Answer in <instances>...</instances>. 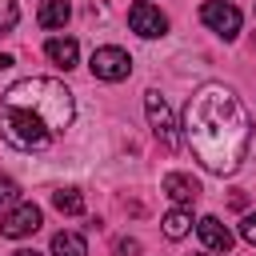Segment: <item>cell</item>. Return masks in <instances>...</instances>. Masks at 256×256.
Listing matches in <instances>:
<instances>
[{"instance_id": "cell-8", "label": "cell", "mask_w": 256, "mask_h": 256, "mask_svg": "<svg viewBox=\"0 0 256 256\" xmlns=\"http://www.w3.org/2000/svg\"><path fill=\"white\" fill-rule=\"evenodd\" d=\"M196 232H200L204 248H208V252H220V256H228V252H232V244H236V240H232V232H228L216 216H204V220L196 224Z\"/></svg>"}, {"instance_id": "cell-17", "label": "cell", "mask_w": 256, "mask_h": 256, "mask_svg": "<svg viewBox=\"0 0 256 256\" xmlns=\"http://www.w3.org/2000/svg\"><path fill=\"white\" fill-rule=\"evenodd\" d=\"M240 236L256 248V216H244V220H240Z\"/></svg>"}, {"instance_id": "cell-13", "label": "cell", "mask_w": 256, "mask_h": 256, "mask_svg": "<svg viewBox=\"0 0 256 256\" xmlns=\"http://www.w3.org/2000/svg\"><path fill=\"white\" fill-rule=\"evenodd\" d=\"M52 204H56V212H64V216H80V212H84V196H80L76 188L52 192Z\"/></svg>"}, {"instance_id": "cell-4", "label": "cell", "mask_w": 256, "mask_h": 256, "mask_svg": "<svg viewBox=\"0 0 256 256\" xmlns=\"http://www.w3.org/2000/svg\"><path fill=\"white\" fill-rule=\"evenodd\" d=\"M88 68H92L96 80L116 84V80H128V72H132V56H128L124 48H112V44H108V48H96V52H92Z\"/></svg>"}, {"instance_id": "cell-5", "label": "cell", "mask_w": 256, "mask_h": 256, "mask_svg": "<svg viewBox=\"0 0 256 256\" xmlns=\"http://www.w3.org/2000/svg\"><path fill=\"white\" fill-rule=\"evenodd\" d=\"M200 20H204L216 36H224V40H236V32H240V8H236V4H224V0L200 4Z\"/></svg>"}, {"instance_id": "cell-11", "label": "cell", "mask_w": 256, "mask_h": 256, "mask_svg": "<svg viewBox=\"0 0 256 256\" xmlns=\"http://www.w3.org/2000/svg\"><path fill=\"white\" fill-rule=\"evenodd\" d=\"M68 16H72L68 0H44L36 20H40V28H64V24H68Z\"/></svg>"}, {"instance_id": "cell-14", "label": "cell", "mask_w": 256, "mask_h": 256, "mask_svg": "<svg viewBox=\"0 0 256 256\" xmlns=\"http://www.w3.org/2000/svg\"><path fill=\"white\" fill-rule=\"evenodd\" d=\"M188 228H192V216H188L184 208H172V212L164 216V236H168V240H184Z\"/></svg>"}, {"instance_id": "cell-19", "label": "cell", "mask_w": 256, "mask_h": 256, "mask_svg": "<svg viewBox=\"0 0 256 256\" xmlns=\"http://www.w3.org/2000/svg\"><path fill=\"white\" fill-rule=\"evenodd\" d=\"M4 68H12V56H8V52H0V72H4Z\"/></svg>"}, {"instance_id": "cell-3", "label": "cell", "mask_w": 256, "mask_h": 256, "mask_svg": "<svg viewBox=\"0 0 256 256\" xmlns=\"http://www.w3.org/2000/svg\"><path fill=\"white\" fill-rule=\"evenodd\" d=\"M144 108H148V124H152L156 140H160L168 152H176V148H180V132H176L172 112H168V100H164V96L152 88V92H144Z\"/></svg>"}, {"instance_id": "cell-9", "label": "cell", "mask_w": 256, "mask_h": 256, "mask_svg": "<svg viewBox=\"0 0 256 256\" xmlns=\"http://www.w3.org/2000/svg\"><path fill=\"white\" fill-rule=\"evenodd\" d=\"M160 188H164V192H168L176 204H192V200L200 196V184H196L192 176H184V172H168Z\"/></svg>"}, {"instance_id": "cell-2", "label": "cell", "mask_w": 256, "mask_h": 256, "mask_svg": "<svg viewBox=\"0 0 256 256\" xmlns=\"http://www.w3.org/2000/svg\"><path fill=\"white\" fill-rule=\"evenodd\" d=\"M76 116L72 92L52 76L16 80L0 100V136L20 152H44Z\"/></svg>"}, {"instance_id": "cell-6", "label": "cell", "mask_w": 256, "mask_h": 256, "mask_svg": "<svg viewBox=\"0 0 256 256\" xmlns=\"http://www.w3.org/2000/svg\"><path fill=\"white\" fill-rule=\"evenodd\" d=\"M128 24H132V32L144 36V40H156V36L168 32V16H164L156 4H148V0H136V4L128 8Z\"/></svg>"}, {"instance_id": "cell-1", "label": "cell", "mask_w": 256, "mask_h": 256, "mask_svg": "<svg viewBox=\"0 0 256 256\" xmlns=\"http://www.w3.org/2000/svg\"><path fill=\"white\" fill-rule=\"evenodd\" d=\"M184 140L212 176H232L252 144V116L224 84H200L184 104Z\"/></svg>"}, {"instance_id": "cell-12", "label": "cell", "mask_w": 256, "mask_h": 256, "mask_svg": "<svg viewBox=\"0 0 256 256\" xmlns=\"http://www.w3.org/2000/svg\"><path fill=\"white\" fill-rule=\"evenodd\" d=\"M52 256H88V244L76 232H56L52 236Z\"/></svg>"}, {"instance_id": "cell-15", "label": "cell", "mask_w": 256, "mask_h": 256, "mask_svg": "<svg viewBox=\"0 0 256 256\" xmlns=\"http://www.w3.org/2000/svg\"><path fill=\"white\" fill-rule=\"evenodd\" d=\"M16 204H20V188H16L12 176L0 172V212H8V208H16Z\"/></svg>"}, {"instance_id": "cell-10", "label": "cell", "mask_w": 256, "mask_h": 256, "mask_svg": "<svg viewBox=\"0 0 256 256\" xmlns=\"http://www.w3.org/2000/svg\"><path fill=\"white\" fill-rule=\"evenodd\" d=\"M44 56H48L52 64H60V68H72L76 56H80V48H76L72 36H52V40L44 44Z\"/></svg>"}, {"instance_id": "cell-16", "label": "cell", "mask_w": 256, "mask_h": 256, "mask_svg": "<svg viewBox=\"0 0 256 256\" xmlns=\"http://www.w3.org/2000/svg\"><path fill=\"white\" fill-rule=\"evenodd\" d=\"M16 20H20L16 0H0V36H8V32L16 28Z\"/></svg>"}, {"instance_id": "cell-20", "label": "cell", "mask_w": 256, "mask_h": 256, "mask_svg": "<svg viewBox=\"0 0 256 256\" xmlns=\"http://www.w3.org/2000/svg\"><path fill=\"white\" fill-rule=\"evenodd\" d=\"M12 256H40V252H28V248H20V252H12Z\"/></svg>"}, {"instance_id": "cell-18", "label": "cell", "mask_w": 256, "mask_h": 256, "mask_svg": "<svg viewBox=\"0 0 256 256\" xmlns=\"http://www.w3.org/2000/svg\"><path fill=\"white\" fill-rule=\"evenodd\" d=\"M136 252H140V244H136V240H128V236H120V240H116V256H136Z\"/></svg>"}, {"instance_id": "cell-7", "label": "cell", "mask_w": 256, "mask_h": 256, "mask_svg": "<svg viewBox=\"0 0 256 256\" xmlns=\"http://www.w3.org/2000/svg\"><path fill=\"white\" fill-rule=\"evenodd\" d=\"M40 208L36 204H16V208H8L4 216H0V236H8V240H20V236H32L36 228H40Z\"/></svg>"}]
</instances>
